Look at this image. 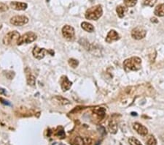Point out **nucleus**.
I'll return each instance as SVG.
<instances>
[{
	"label": "nucleus",
	"mask_w": 164,
	"mask_h": 145,
	"mask_svg": "<svg viewBox=\"0 0 164 145\" xmlns=\"http://www.w3.org/2000/svg\"><path fill=\"white\" fill-rule=\"evenodd\" d=\"M141 60L137 57H131L123 62V68L127 73L131 71H137L141 68Z\"/></svg>",
	"instance_id": "obj_1"
},
{
	"label": "nucleus",
	"mask_w": 164,
	"mask_h": 145,
	"mask_svg": "<svg viewBox=\"0 0 164 145\" xmlns=\"http://www.w3.org/2000/svg\"><path fill=\"white\" fill-rule=\"evenodd\" d=\"M102 14H103V10H102V6L100 5H98L88 8L85 12V16L88 20L97 21L102 17Z\"/></svg>",
	"instance_id": "obj_2"
},
{
	"label": "nucleus",
	"mask_w": 164,
	"mask_h": 145,
	"mask_svg": "<svg viewBox=\"0 0 164 145\" xmlns=\"http://www.w3.org/2000/svg\"><path fill=\"white\" fill-rule=\"evenodd\" d=\"M20 34L19 32H17V31H12V32H8L7 35H5L4 37L3 40V44L5 45V46H14V45L18 42V39L20 38Z\"/></svg>",
	"instance_id": "obj_3"
},
{
	"label": "nucleus",
	"mask_w": 164,
	"mask_h": 145,
	"mask_svg": "<svg viewBox=\"0 0 164 145\" xmlns=\"http://www.w3.org/2000/svg\"><path fill=\"white\" fill-rule=\"evenodd\" d=\"M36 38H37V36H36V35L34 32H28L26 33L23 34L22 36H21L20 38L18 39V42H17V45L21 46V45L23 44H28V43L35 41Z\"/></svg>",
	"instance_id": "obj_4"
},
{
	"label": "nucleus",
	"mask_w": 164,
	"mask_h": 145,
	"mask_svg": "<svg viewBox=\"0 0 164 145\" xmlns=\"http://www.w3.org/2000/svg\"><path fill=\"white\" fill-rule=\"evenodd\" d=\"M32 53L33 56L37 60H42L45 57L46 53H49L50 55L53 56L54 54V51L50 49H42V48H39L38 46H35L34 48L33 51H32Z\"/></svg>",
	"instance_id": "obj_5"
},
{
	"label": "nucleus",
	"mask_w": 164,
	"mask_h": 145,
	"mask_svg": "<svg viewBox=\"0 0 164 145\" xmlns=\"http://www.w3.org/2000/svg\"><path fill=\"white\" fill-rule=\"evenodd\" d=\"M28 22H29V19L25 15H15L10 19V24L14 26H23Z\"/></svg>",
	"instance_id": "obj_6"
},
{
	"label": "nucleus",
	"mask_w": 164,
	"mask_h": 145,
	"mask_svg": "<svg viewBox=\"0 0 164 145\" xmlns=\"http://www.w3.org/2000/svg\"><path fill=\"white\" fill-rule=\"evenodd\" d=\"M147 35V31L141 26H137L131 31V36L135 40H141L144 38Z\"/></svg>",
	"instance_id": "obj_7"
},
{
	"label": "nucleus",
	"mask_w": 164,
	"mask_h": 145,
	"mask_svg": "<svg viewBox=\"0 0 164 145\" xmlns=\"http://www.w3.org/2000/svg\"><path fill=\"white\" fill-rule=\"evenodd\" d=\"M62 35L67 40H72L75 37V29L69 25H65L62 28Z\"/></svg>",
	"instance_id": "obj_8"
},
{
	"label": "nucleus",
	"mask_w": 164,
	"mask_h": 145,
	"mask_svg": "<svg viewBox=\"0 0 164 145\" xmlns=\"http://www.w3.org/2000/svg\"><path fill=\"white\" fill-rule=\"evenodd\" d=\"M133 128L134 130L137 131L138 134H139L141 136H146L148 134V129L144 126L141 124L139 123V122H135L133 125Z\"/></svg>",
	"instance_id": "obj_9"
},
{
	"label": "nucleus",
	"mask_w": 164,
	"mask_h": 145,
	"mask_svg": "<svg viewBox=\"0 0 164 145\" xmlns=\"http://www.w3.org/2000/svg\"><path fill=\"white\" fill-rule=\"evenodd\" d=\"M119 39H120L119 34L115 30L112 29V30H110L108 32L107 36H106V39H105V41L108 43H111L114 41H117Z\"/></svg>",
	"instance_id": "obj_10"
},
{
	"label": "nucleus",
	"mask_w": 164,
	"mask_h": 145,
	"mask_svg": "<svg viewBox=\"0 0 164 145\" xmlns=\"http://www.w3.org/2000/svg\"><path fill=\"white\" fill-rule=\"evenodd\" d=\"M71 84L72 83L69 80V78H67V76H63L61 78V87L62 90L64 92H66V91H68L71 87Z\"/></svg>",
	"instance_id": "obj_11"
},
{
	"label": "nucleus",
	"mask_w": 164,
	"mask_h": 145,
	"mask_svg": "<svg viewBox=\"0 0 164 145\" xmlns=\"http://www.w3.org/2000/svg\"><path fill=\"white\" fill-rule=\"evenodd\" d=\"M10 7L15 10H25L27 8V4L21 2H11Z\"/></svg>",
	"instance_id": "obj_12"
},
{
	"label": "nucleus",
	"mask_w": 164,
	"mask_h": 145,
	"mask_svg": "<svg viewBox=\"0 0 164 145\" xmlns=\"http://www.w3.org/2000/svg\"><path fill=\"white\" fill-rule=\"evenodd\" d=\"M93 113L96 115L100 119H103L105 117V114H106V111L104 108L102 107H96L93 109Z\"/></svg>",
	"instance_id": "obj_13"
},
{
	"label": "nucleus",
	"mask_w": 164,
	"mask_h": 145,
	"mask_svg": "<svg viewBox=\"0 0 164 145\" xmlns=\"http://www.w3.org/2000/svg\"><path fill=\"white\" fill-rule=\"evenodd\" d=\"M127 10V8L122 5H119V6H117V8H116V12H117V15L119 16V18H120V19H122V18H123V17L125 16Z\"/></svg>",
	"instance_id": "obj_14"
},
{
	"label": "nucleus",
	"mask_w": 164,
	"mask_h": 145,
	"mask_svg": "<svg viewBox=\"0 0 164 145\" xmlns=\"http://www.w3.org/2000/svg\"><path fill=\"white\" fill-rule=\"evenodd\" d=\"M154 14L159 17L164 16V3L160 4L155 8Z\"/></svg>",
	"instance_id": "obj_15"
},
{
	"label": "nucleus",
	"mask_w": 164,
	"mask_h": 145,
	"mask_svg": "<svg viewBox=\"0 0 164 145\" xmlns=\"http://www.w3.org/2000/svg\"><path fill=\"white\" fill-rule=\"evenodd\" d=\"M108 129H109V132L111 133H113V134L117 133L118 128H117V122H116V121L115 120L110 121L109 123V125H108Z\"/></svg>",
	"instance_id": "obj_16"
},
{
	"label": "nucleus",
	"mask_w": 164,
	"mask_h": 145,
	"mask_svg": "<svg viewBox=\"0 0 164 145\" xmlns=\"http://www.w3.org/2000/svg\"><path fill=\"white\" fill-rule=\"evenodd\" d=\"M86 144L85 139H82L80 136H76L71 142V145H85Z\"/></svg>",
	"instance_id": "obj_17"
},
{
	"label": "nucleus",
	"mask_w": 164,
	"mask_h": 145,
	"mask_svg": "<svg viewBox=\"0 0 164 145\" xmlns=\"http://www.w3.org/2000/svg\"><path fill=\"white\" fill-rule=\"evenodd\" d=\"M81 27L88 32H93L94 31V27L93 25L88 22H82L81 24Z\"/></svg>",
	"instance_id": "obj_18"
},
{
	"label": "nucleus",
	"mask_w": 164,
	"mask_h": 145,
	"mask_svg": "<svg viewBox=\"0 0 164 145\" xmlns=\"http://www.w3.org/2000/svg\"><path fill=\"white\" fill-rule=\"evenodd\" d=\"M55 136H57V137L61 139H64V138L66 137V133L65 132H64V130L62 127H58L57 130L56 131V133H55Z\"/></svg>",
	"instance_id": "obj_19"
},
{
	"label": "nucleus",
	"mask_w": 164,
	"mask_h": 145,
	"mask_svg": "<svg viewBox=\"0 0 164 145\" xmlns=\"http://www.w3.org/2000/svg\"><path fill=\"white\" fill-rule=\"evenodd\" d=\"M35 81H36V79H35V77L34 76H32L31 74H27V83L29 85L34 86Z\"/></svg>",
	"instance_id": "obj_20"
},
{
	"label": "nucleus",
	"mask_w": 164,
	"mask_h": 145,
	"mask_svg": "<svg viewBox=\"0 0 164 145\" xmlns=\"http://www.w3.org/2000/svg\"><path fill=\"white\" fill-rule=\"evenodd\" d=\"M68 63L69 65V66L71 67H72V68H76L78 66V65H79V62L77 60H75V59H69L68 61Z\"/></svg>",
	"instance_id": "obj_21"
},
{
	"label": "nucleus",
	"mask_w": 164,
	"mask_h": 145,
	"mask_svg": "<svg viewBox=\"0 0 164 145\" xmlns=\"http://www.w3.org/2000/svg\"><path fill=\"white\" fill-rule=\"evenodd\" d=\"M147 145H157V141L154 136H150L148 137L147 142H146Z\"/></svg>",
	"instance_id": "obj_22"
},
{
	"label": "nucleus",
	"mask_w": 164,
	"mask_h": 145,
	"mask_svg": "<svg viewBox=\"0 0 164 145\" xmlns=\"http://www.w3.org/2000/svg\"><path fill=\"white\" fill-rule=\"evenodd\" d=\"M55 99H56L57 102L59 103L60 104H62V105H66V104L69 103V101L68 100L65 99V98H64L63 97H61V96L56 97V98H55Z\"/></svg>",
	"instance_id": "obj_23"
},
{
	"label": "nucleus",
	"mask_w": 164,
	"mask_h": 145,
	"mask_svg": "<svg viewBox=\"0 0 164 145\" xmlns=\"http://www.w3.org/2000/svg\"><path fill=\"white\" fill-rule=\"evenodd\" d=\"M156 2L157 0H143V5L148 7H153Z\"/></svg>",
	"instance_id": "obj_24"
},
{
	"label": "nucleus",
	"mask_w": 164,
	"mask_h": 145,
	"mask_svg": "<svg viewBox=\"0 0 164 145\" xmlns=\"http://www.w3.org/2000/svg\"><path fill=\"white\" fill-rule=\"evenodd\" d=\"M128 142L131 145H142V144L138 139L134 137H130L128 139Z\"/></svg>",
	"instance_id": "obj_25"
},
{
	"label": "nucleus",
	"mask_w": 164,
	"mask_h": 145,
	"mask_svg": "<svg viewBox=\"0 0 164 145\" xmlns=\"http://www.w3.org/2000/svg\"><path fill=\"white\" fill-rule=\"evenodd\" d=\"M137 2V0H124V4L126 7H134Z\"/></svg>",
	"instance_id": "obj_26"
},
{
	"label": "nucleus",
	"mask_w": 164,
	"mask_h": 145,
	"mask_svg": "<svg viewBox=\"0 0 164 145\" xmlns=\"http://www.w3.org/2000/svg\"><path fill=\"white\" fill-rule=\"evenodd\" d=\"M8 7L6 4L2 3V2H0V12H6V11L8 10Z\"/></svg>",
	"instance_id": "obj_27"
},
{
	"label": "nucleus",
	"mask_w": 164,
	"mask_h": 145,
	"mask_svg": "<svg viewBox=\"0 0 164 145\" xmlns=\"http://www.w3.org/2000/svg\"><path fill=\"white\" fill-rule=\"evenodd\" d=\"M151 22H153V23H158V21L157 20L156 18H152V19H151Z\"/></svg>",
	"instance_id": "obj_28"
},
{
	"label": "nucleus",
	"mask_w": 164,
	"mask_h": 145,
	"mask_svg": "<svg viewBox=\"0 0 164 145\" xmlns=\"http://www.w3.org/2000/svg\"><path fill=\"white\" fill-rule=\"evenodd\" d=\"M131 114H132V115H135V116H137V113H134V112H132Z\"/></svg>",
	"instance_id": "obj_29"
},
{
	"label": "nucleus",
	"mask_w": 164,
	"mask_h": 145,
	"mask_svg": "<svg viewBox=\"0 0 164 145\" xmlns=\"http://www.w3.org/2000/svg\"><path fill=\"white\" fill-rule=\"evenodd\" d=\"M2 25L1 24H0V29H2Z\"/></svg>",
	"instance_id": "obj_30"
},
{
	"label": "nucleus",
	"mask_w": 164,
	"mask_h": 145,
	"mask_svg": "<svg viewBox=\"0 0 164 145\" xmlns=\"http://www.w3.org/2000/svg\"><path fill=\"white\" fill-rule=\"evenodd\" d=\"M49 1H50V0H47V2H49Z\"/></svg>",
	"instance_id": "obj_31"
}]
</instances>
